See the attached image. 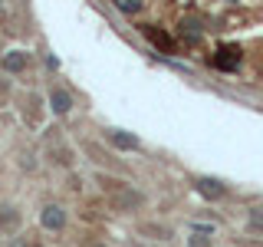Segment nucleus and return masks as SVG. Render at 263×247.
Instances as JSON below:
<instances>
[{
	"mask_svg": "<svg viewBox=\"0 0 263 247\" xmlns=\"http://www.w3.org/2000/svg\"><path fill=\"white\" fill-rule=\"evenodd\" d=\"M142 33H145V40L158 49V53H175L178 49V43L164 33V27H158V23H142Z\"/></svg>",
	"mask_w": 263,
	"mask_h": 247,
	"instance_id": "obj_3",
	"label": "nucleus"
},
{
	"mask_svg": "<svg viewBox=\"0 0 263 247\" xmlns=\"http://www.w3.org/2000/svg\"><path fill=\"white\" fill-rule=\"evenodd\" d=\"M115 4V10H122L125 16H138V13H145V0H112Z\"/></svg>",
	"mask_w": 263,
	"mask_h": 247,
	"instance_id": "obj_10",
	"label": "nucleus"
},
{
	"mask_svg": "<svg viewBox=\"0 0 263 247\" xmlns=\"http://www.w3.org/2000/svg\"><path fill=\"white\" fill-rule=\"evenodd\" d=\"M187 247H214V241H211V234L191 231V234H187Z\"/></svg>",
	"mask_w": 263,
	"mask_h": 247,
	"instance_id": "obj_13",
	"label": "nucleus"
},
{
	"mask_svg": "<svg viewBox=\"0 0 263 247\" xmlns=\"http://www.w3.org/2000/svg\"><path fill=\"white\" fill-rule=\"evenodd\" d=\"M0 66H4L10 76H20V73L30 69V53H27V49H10V53L0 60Z\"/></svg>",
	"mask_w": 263,
	"mask_h": 247,
	"instance_id": "obj_6",
	"label": "nucleus"
},
{
	"mask_svg": "<svg viewBox=\"0 0 263 247\" xmlns=\"http://www.w3.org/2000/svg\"><path fill=\"white\" fill-rule=\"evenodd\" d=\"M0 4H4V0H0Z\"/></svg>",
	"mask_w": 263,
	"mask_h": 247,
	"instance_id": "obj_15",
	"label": "nucleus"
},
{
	"mask_svg": "<svg viewBox=\"0 0 263 247\" xmlns=\"http://www.w3.org/2000/svg\"><path fill=\"white\" fill-rule=\"evenodd\" d=\"M49 109H53L56 115H69V112H72V96H69V89H63V86H53V89H49Z\"/></svg>",
	"mask_w": 263,
	"mask_h": 247,
	"instance_id": "obj_8",
	"label": "nucleus"
},
{
	"mask_svg": "<svg viewBox=\"0 0 263 247\" xmlns=\"http://www.w3.org/2000/svg\"><path fill=\"white\" fill-rule=\"evenodd\" d=\"M16 227H20V211L10 208V204H0V234L16 231Z\"/></svg>",
	"mask_w": 263,
	"mask_h": 247,
	"instance_id": "obj_9",
	"label": "nucleus"
},
{
	"mask_svg": "<svg viewBox=\"0 0 263 247\" xmlns=\"http://www.w3.org/2000/svg\"><path fill=\"white\" fill-rule=\"evenodd\" d=\"M86 247H109L105 241H92V244H86Z\"/></svg>",
	"mask_w": 263,
	"mask_h": 247,
	"instance_id": "obj_14",
	"label": "nucleus"
},
{
	"mask_svg": "<svg viewBox=\"0 0 263 247\" xmlns=\"http://www.w3.org/2000/svg\"><path fill=\"white\" fill-rule=\"evenodd\" d=\"M247 227H250V234H263V208H253L247 214Z\"/></svg>",
	"mask_w": 263,
	"mask_h": 247,
	"instance_id": "obj_11",
	"label": "nucleus"
},
{
	"mask_svg": "<svg viewBox=\"0 0 263 247\" xmlns=\"http://www.w3.org/2000/svg\"><path fill=\"white\" fill-rule=\"evenodd\" d=\"M194 191L201 198H208V201H224V198H227V185L220 178L201 175V178H194Z\"/></svg>",
	"mask_w": 263,
	"mask_h": 247,
	"instance_id": "obj_4",
	"label": "nucleus"
},
{
	"mask_svg": "<svg viewBox=\"0 0 263 247\" xmlns=\"http://www.w3.org/2000/svg\"><path fill=\"white\" fill-rule=\"evenodd\" d=\"M105 135H109V142L119 148V152H142V138H135L132 135V132H119V129H109L105 132Z\"/></svg>",
	"mask_w": 263,
	"mask_h": 247,
	"instance_id": "obj_7",
	"label": "nucleus"
},
{
	"mask_svg": "<svg viewBox=\"0 0 263 247\" xmlns=\"http://www.w3.org/2000/svg\"><path fill=\"white\" fill-rule=\"evenodd\" d=\"M138 231H142V234H152L155 241H168V237H171V231H168V227H161V224H142Z\"/></svg>",
	"mask_w": 263,
	"mask_h": 247,
	"instance_id": "obj_12",
	"label": "nucleus"
},
{
	"mask_svg": "<svg viewBox=\"0 0 263 247\" xmlns=\"http://www.w3.org/2000/svg\"><path fill=\"white\" fill-rule=\"evenodd\" d=\"M105 191H109V201L115 211H138L145 208V195L138 191L135 185H125V181H115V178H105Z\"/></svg>",
	"mask_w": 263,
	"mask_h": 247,
	"instance_id": "obj_1",
	"label": "nucleus"
},
{
	"mask_svg": "<svg viewBox=\"0 0 263 247\" xmlns=\"http://www.w3.org/2000/svg\"><path fill=\"white\" fill-rule=\"evenodd\" d=\"M240 60H243V53H240V46H234V43H220L217 53H214V66H217V69H227V73H234L237 66H240Z\"/></svg>",
	"mask_w": 263,
	"mask_h": 247,
	"instance_id": "obj_5",
	"label": "nucleus"
},
{
	"mask_svg": "<svg viewBox=\"0 0 263 247\" xmlns=\"http://www.w3.org/2000/svg\"><path fill=\"white\" fill-rule=\"evenodd\" d=\"M66 224H69V211H66L63 204H43V208H40V227L43 231L60 234V231H66Z\"/></svg>",
	"mask_w": 263,
	"mask_h": 247,
	"instance_id": "obj_2",
	"label": "nucleus"
}]
</instances>
